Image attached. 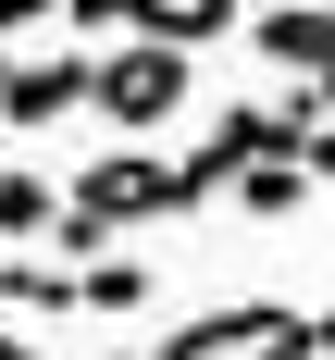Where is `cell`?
<instances>
[{
  "label": "cell",
  "mask_w": 335,
  "mask_h": 360,
  "mask_svg": "<svg viewBox=\"0 0 335 360\" xmlns=\"http://www.w3.org/2000/svg\"><path fill=\"white\" fill-rule=\"evenodd\" d=\"M124 37H149V50H186V63H199L211 37H249V13H236V0H137V25H124Z\"/></svg>",
  "instance_id": "6"
},
{
  "label": "cell",
  "mask_w": 335,
  "mask_h": 360,
  "mask_svg": "<svg viewBox=\"0 0 335 360\" xmlns=\"http://www.w3.org/2000/svg\"><path fill=\"white\" fill-rule=\"evenodd\" d=\"M13 236H63V186L50 174H0V249Z\"/></svg>",
  "instance_id": "7"
},
{
  "label": "cell",
  "mask_w": 335,
  "mask_h": 360,
  "mask_svg": "<svg viewBox=\"0 0 335 360\" xmlns=\"http://www.w3.org/2000/svg\"><path fill=\"white\" fill-rule=\"evenodd\" d=\"M0 298H13V311H74V274L50 249H25V261H0Z\"/></svg>",
  "instance_id": "9"
},
{
  "label": "cell",
  "mask_w": 335,
  "mask_h": 360,
  "mask_svg": "<svg viewBox=\"0 0 335 360\" xmlns=\"http://www.w3.org/2000/svg\"><path fill=\"white\" fill-rule=\"evenodd\" d=\"M162 360H323V335L286 298H223V311H199V323L162 335Z\"/></svg>",
  "instance_id": "2"
},
{
  "label": "cell",
  "mask_w": 335,
  "mask_h": 360,
  "mask_svg": "<svg viewBox=\"0 0 335 360\" xmlns=\"http://www.w3.org/2000/svg\"><path fill=\"white\" fill-rule=\"evenodd\" d=\"M186 75H199L186 50L112 37V50H100V100H87V112H100V124H124V149H137V137H162V124L186 112Z\"/></svg>",
  "instance_id": "3"
},
{
  "label": "cell",
  "mask_w": 335,
  "mask_h": 360,
  "mask_svg": "<svg viewBox=\"0 0 335 360\" xmlns=\"http://www.w3.org/2000/svg\"><path fill=\"white\" fill-rule=\"evenodd\" d=\"M298 199H310V174H298V162H261V174L223 186V212H236V224H273V212H298Z\"/></svg>",
  "instance_id": "8"
},
{
  "label": "cell",
  "mask_w": 335,
  "mask_h": 360,
  "mask_svg": "<svg viewBox=\"0 0 335 360\" xmlns=\"http://www.w3.org/2000/svg\"><path fill=\"white\" fill-rule=\"evenodd\" d=\"M298 174H310V186H335V124H323L310 149H298Z\"/></svg>",
  "instance_id": "11"
},
{
  "label": "cell",
  "mask_w": 335,
  "mask_h": 360,
  "mask_svg": "<svg viewBox=\"0 0 335 360\" xmlns=\"http://www.w3.org/2000/svg\"><path fill=\"white\" fill-rule=\"evenodd\" d=\"M0 75H13V50H0Z\"/></svg>",
  "instance_id": "13"
},
{
  "label": "cell",
  "mask_w": 335,
  "mask_h": 360,
  "mask_svg": "<svg viewBox=\"0 0 335 360\" xmlns=\"http://www.w3.org/2000/svg\"><path fill=\"white\" fill-rule=\"evenodd\" d=\"M249 37H261V63H286L298 87H323V75H335V0H286V13H249Z\"/></svg>",
  "instance_id": "5"
},
{
  "label": "cell",
  "mask_w": 335,
  "mask_h": 360,
  "mask_svg": "<svg viewBox=\"0 0 335 360\" xmlns=\"http://www.w3.org/2000/svg\"><path fill=\"white\" fill-rule=\"evenodd\" d=\"M74 311H149V261H87L74 274Z\"/></svg>",
  "instance_id": "10"
},
{
  "label": "cell",
  "mask_w": 335,
  "mask_h": 360,
  "mask_svg": "<svg viewBox=\"0 0 335 360\" xmlns=\"http://www.w3.org/2000/svg\"><path fill=\"white\" fill-rule=\"evenodd\" d=\"M0 360H37V348H25V335H13V323H0Z\"/></svg>",
  "instance_id": "12"
},
{
  "label": "cell",
  "mask_w": 335,
  "mask_h": 360,
  "mask_svg": "<svg viewBox=\"0 0 335 360\" xmlns=\"http://www.w3.org/2000/svg\"><path fill=\"white\" fill-rule=\"evenodd\" d=\"M63 212L100 224V236H124V224H174V212H199V199H186V174L162 149H100V162L63 174Z\"/></svg>",
  "instance_id": "1"
},
{
  "label": "cell",
  "mask_w": 335,
  "mask_h": 360,
  "mask_svg": "<svg viewBox=\"0 0 335 360\" xmlns=\"http://www.w3.org/2000/svg\"><path fill=\"white\" fill-rule=\"evenodd\" d=\"M74 100H100V63L87 50H37V63L0 75V124H63Z\"/></svg>",
  "instance_id": "4"
}]
</instances>
